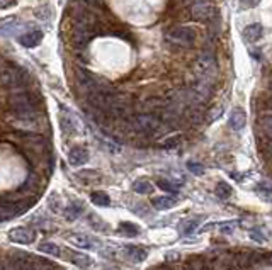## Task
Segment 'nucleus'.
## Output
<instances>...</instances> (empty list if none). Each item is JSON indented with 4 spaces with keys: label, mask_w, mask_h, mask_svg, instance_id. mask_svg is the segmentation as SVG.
I'll use <instances>...</instances> for the list:
<instances>
[{
    "label": "nucleus",
    "mask_w": 272,
    "mask_h": 270,
    "mask_svg": "<svg viewBox=\"0 0 272 270\" xmlns=\"http://www.w3.org/2000/svg\"><path fill=\"white\" fill-rule=\"evenodd\" d=\"M196 29L191 26H175L167 32L165 39L174 46L180 48H191L196 41Z\"/></svg>",
    "instance_id": "1"
},
{
    "label": "nucleus",
    "mask_w": 272,
    "mask_h": 270,
    "mask_svg": "<svg viewBox=\"0 0 272 270\" xmlns=\"http://www.w3.org/2000/svg\"><path fill=\"white\" fill-rule=\"evenodd\" d=\"M75 80H77V84L80 85V89L87 95L99 92V90H111V85H107L106 82L99 80V78H96L92 73H89L87 70H84V68L75 70Z\"/></svg>",
    "instance_id": "2"
},
{
    "label": "nucleus",
    "mask_w": 272,
    "mask_h": 270,
    "mask_svg": "<svg viewBox=\"0 0 272 270\" xmlns=\"http://www.w3.org/2000/svg\"><path fill=\"white\" fill-rule=\"evenodd\" d=\"M194 72L201 77H214L218 72V61L216 56L211 49H204L203 53H199V56L196 58L194 61Z\"/></svg>",
    "instance_id": "3"
},
{
    "label": "nucleus",
    "mask_w": 272,
    "mask_h": 270,
    "mask_svg": "<svg viewBox=\"0 0 272 270\" xmlns=\"http://www.w3.org/2000/svg\"><path fill=\"white\" fill-rule=\"evenodd\" d=\"M131 126L135 128L136 131L143 133V135H153L162 128V119L158 116H153V114H136L133 119H131Z\"/></svg>",
    "instance_id": "4"
},
{
    "label": "nucleus",
    "mask_w": 272,
    "mask_h": 270,
    "mask_svg": "<svg viewBox=\"0 0 272 270\" xmlns=\"http://www.w3.org/2000/svg\"><path fill=\"white\" fill-rule=\"evenodd\" d=\"M10 107L17 112L19 116H32L34 114V109H36V102L34 99L31 97L29 94L26 92H17L10 97Z\"/></svg>",
    "instance_id": "5"
},
{
    "label": "nucleus",
    "mask_w": 272,
    "mask_h": 270,
    "mask_svg": "<svg viewBox=\"0 0 272 270\" xmlns=\"http://www.w3.org/2000/svg\"><path fill=\"white\" fill-rule=\"evenodd\" d=\"M26 75L15 65H5L0 68V84L5 87H19L24 84Z\"/></svg>",
    "instance_id": "6"
},
{
    "label": "nucleus",
    "mask_w": 272,
    "mask_h": 270,
    "mask_svg": "<svg viewBox=\"0 0 272 270\" xmlns=\"http://www.w3.org/2000/svg\"><path fill=\"white\" fill-rule=\"evenodd\" d=\"M27 201L19 202H0V221H9L14 219L15 216H20L24 211H27Z\"/></svg>",
    "instance_id": "7"
},
{
    "label": "nucleus",
    "mask_w": 272,
    "mask_h": 270,
    "mask_svg": "<svg viewBox=\"0 0 272 270\" xmlns=\"http://www.w3.org/2000/svg\"><path fill=\"white\" fill-rule=\"evenodd\" d=\"M94 36V29L82 26V24H73V31H72V41L73 46L77 48H85L89 44V41Z\"/></svg>",
    "instance_id": "8"
},
{
    "label": "nucleus",
    "mask_w": 272,
    "mask_h": 270,
    "mask_svg": "<svg viewBox=\"0 0 272 270\" xmlns=\"http://www.w3.org/2000/svg\"><path fill=\"white\" fill-rule=\"evenodd\" d=\"M9 240L19 245H31L36 242V233L32 230H29V228L17 226V228H12L9 231Z\"/></svg>",
    "instance_id": "9"
},
{
    "label": "nucleus",
    "mask_w": 272,
    "mask_h": 270,
    "mask_svg": "<svg viewBox=\"0 0 272 270\" xmlns=\"http://www.w3.org/2000/svg\"><path fill=\"white\" fill-rule=\"evenodd\" d=\"M214 15V9L213 5L208 2V0H199L192 5V17L196 20H201V22H206Z\"/></svg>",
    "instance_id": "10"
},
{
    "label": "nucleus",
    "mask_w": 272,
    "mask_h": 270,
    "mask_svg": "<svg viewBox=\"0 0 272 270\" xmlns=\"http://www.w3.org/2000/svg\"><path fill=\"white\" fill-rule=\"evenodd\" d=\"M89 160V151L84 146H75L70 149L68 153V163L72 167H80V165H85Z\"/></svg>",
    "instance_id": "11"
},
{
    "label": "nucleus",
    "mask_w": 272,
    "mask_h": 270,
    "mask_svg": "<svg viewBox=\"0 0 272 270\" xmlns=\"http://www.w3.org/2000/svg\"><path fill=\"white\" fill-rule=\"evenodd\" d=\"M43 31H39V29H34V31H29L26 32V34L19 36V43L22 44L24 48H36L38 44L43 41Z\"/></svg>",
    "instance_id": "12"
},
{
    "label": "nucleus",
    "mask_w": 272,
    "mask_h": 270,
    "mask_svg": "<svg viewBox=\"0 0 272 270\" xmlns=\"http://www.w3.org/2000/svg\"><path fill=\"white\" fill-rule=\"evenodd\" d=\"M68 242L73 245V247H78V248H84V250H92L96 248L97 242H94L90 236H85V235H73L68 238Z\"/></svg>",
    "instance_id": "13"
},
{
    "label": "nucleus",
    "mask_w": 272,
    "mask_h": 270,
    "mask_svg": "<svg viewBox=\"0 0 272 270\" xmlns=\"http://www.w3.org/2000/svg\"><path fill=\"white\" fill-rule=\"evenodd\" d=\"M247 124V114L243 112L242 109H237L232 112V116H230V128H232L233 131H242L243 128H245Z\"/></svg>",
    "instance_id": "14"
},
{
    "label": "nucleus",
    "mask_w": 272,
    "mask_h": 270,
    "mask_svg": "<svg viewBox=\"0 0 272 270\" xmlns=\"http://www.w3.org/2000/svg\"><path fill=\"white\" fill-rule=\"evenodd\" d=\"M151 204H153L155 209L165 211V209H170V207H174L177 204V199L172 197V196H158V197L151 199Z\"/></svg>",
    "instance_id": "15"
},
{
    "label": "nucleus",
    "mask_w": 272,
    "mask_h": 270,
    "mask_svg": "<svg viewBox=\"0 0 272 270\" xmlns=\"http://www.w3.org/2000/svg\"><path fill=\"white\" fill-rule=\"evenodd\" d=\"M187 118L192 124H199L204 121V111L201 107V102H194L187 109Z\"/></svg>",
    "instance_id": "16"
},
{
    "label": "nucleus",
    "mask_w": 272,
    "mask_h": 270,
    "mask_svg": "<svg viewBox=\"0 0 272 270\" xmlns=\"http://www.w3.org/2000/svg\"><path fill=\"white\" fill-rule=\"evenodd\" d=\"M125 255L131 262H136V264H138V262L146 260L148 252L145 250V248H141V247H128L126 250H125Z\"/></svg>",
    "instance_id": "17"
},
{
    "label": "nucleus",
    "mask_w": 272,
    "mask_h": 270,
    "mask_svg": "<svg viewBox=\"0 0 272 270\" xmlns=\"http://www.w3.org/2000/svg\"><path fill=\"white\" fill-rule=\"evenodd\" d=\"M264 29H262V24H250V26L245 27V31H243V36H245L247 41H250V43H255V41L261 39Z\"/></svg>",
    "instance_id": "18"
},
{
    "label": "nucleus",
    "mask_w": 272,
    "mask_h": 270,
    "mask_svg": "<svg viewBox=\"0 0 272 270\" xmlns=\"http://www.w3.org/2000/svg\"><path fill=\"white\" fill-rule=\"evenodd\" d=\"M19 27H20L19 19H15V17L7 19V20H3V22H0V34H2V36H12Z\"/></svg>",
    "instance_id": "19"
},
{
    "label": "nucleus",
    "mask_w": 272,
    "mask_h": 270,
    "mask_svg": "<svg viewBox=\"0 0 272 270\" xmlns=\"http://www.w3.org/2000/svg\"><path fill=\"white\" fill-rule=\"evenodd\" d=\"M82 213H84V204L82 202H72L68 207H67V211H65V216H67V219L68 221H75V219L80 216Z\"/></svg>",
    "instance_id": "20"
},
{
    "label": "nucleus",
    "mask_w": 272,
    "mask_h": 270,
    "mask_svg": "<svg viewBox=\"0 0 272 270\" xmlns=\"http://www.w3.org/2000/svg\"><path fill=\"white\" fill-rule=\"evenodd\" d=\"M197 226H199V219H182L177 228L182 235H191L194 233Z\"/></svg>",
    "instance_id": "21"
},
{
    "label": "nucleus",
    "mask_w": 272,
    "mask_h": 270,
    "mask_svg": "<svg viewBox=\"0 0 272 270\" xmlns=\"http://www.w3.org/2000/svg\"><path fill=\"white\" fill-rule=\"evenodd\" d=\"M168 99H162V97H150L148 101H145L143 107L145 109H160V107H165L168 106Z\"/></svg>",
    "instance_id": "22"
},
{
    "label": "nucleus",
    "mask_w": 272,
    "mask_h": 270,
    "mask_svg": "<svg viewBox=\"0 0 272 270\" xmlns=\"http://www.w3.org/2000/svg\"><path fill=\"white\" fill-rule=\"evenodd\" d=\"M90 201L99 207H107L111 204V199L106 192H92L90 194Z\"/></svg>",
    "instance_id": "23"
},
{
    "label": "nucleus",
    "mask_w": 272,
    "mask_h": 270,
    "mask_svg": "<svg viewBox=\"0 0 272 270\" xmlns=\"http://www.w3.org/2000/svg\"><path fill=\"white\" fill-rule=\"evenodd\" d=\"M133 190L136 194H151L153 192V185L148 180H136L133 184Z\"/></svg>",
    "instance_id": "24"
},
{
    "label": "nucleus",
    "mask_w": 272,
    "mask_h": 270,
    "mask_svg": "<svg viewBox=\"0 0 272 270\" xmlns=\"http://www.w3.org/2000/svg\"><path fill=\"white\" fill-rule=\"evenodd\" d=\"M257 194L259 197H262L264 201H272V185L267 184V182H262V184L257 185Z\"/></svg>",
    "instance_id": "25"
},
{
    "label": "nucleus",
    "mask_w": 272,
    "mask_h": 270,
    "mask_svg": "<svg viewBox=\"0 0 272 270\" xmlns=\"http://www.w3.org/2000/svg\"><path fill=\"white\" fill-rule=\"evenodd\" d=\"M38 248H39V252L48 253V255H51V257H58L60 255V248H58V245H56V243L43 242Z\"/></svg>",
    "instance_id": "26"
},
{
    "label": "nucleus",
    "mask_w": 272,
    "mask_h": 270,
    "mask_svg": "<svg viewBox=\"0 0 272 270\" xmlns=\"http://www.w3.org/2000/svg\"><path fill=\"white\" fill-rule=\"evenodd\" d=\"M119 233L133 238V236L139 233V230H138V226H135V224H131V223H121L119 224Z\"/></svg>",
    "instance_id": "27"
},
{
    "label": "nucleus",
    "mask_w": 272,
    "mask_h": 270,
    "mask_svg": "<svg viewBox=\"0 0 272 270\" xmlns=\"http://www.w3.org/2000/svg\"><path fill=\"white\" fill-rule=\"evenodd\" d=\"M261 126H262L264 133L272 138V111L266 112V114H264L262 118H261Z\"/></svg>",
    "instance_id": "28"
},
{
    "label": "nucleus",
    "mask_w": 272,
    "mask_h": 270,
    "mask_svg": "<svg viewBox=\"0 0 272 270\" xmlns=\"http://www.w3.org/2000/svg\"><path fill=\"white\" fill-rule=\"evenodd\" d=\"M72 262L77 267H90V265H92V259L87 255H80V253H73Z\"/></svg>",
    "instance_id": "29"
},
{
    "label": "nucleus",
    "mask_w": 272,
    "mask_h": 270,
    "mask_svg": "<svg viewBox=\"0 0 272 270\" xmlns=\"http://www.w3.org/2000/svg\"><path fill=\"white\" fill-rule=\"evenodd\" d=\"M216 196L221 199H228L232 196V187L228 184H225V182H220V184L216 185Z\"/></svg>",
    "instance_id": "30"
},
{
    "label": "nucleus",
    "mask_w": 272,
    "mask_h": 270,
    "mask_svg": "<svg viewBox=\"0 0 272 270\" xmlns=\"http://www.w3.org/2000/svg\"><path fill=\"white\" fill-rule=\"evenodd\" d=\"M223 114V107H220V106H216L214 109L211 111H208V116H206V121L208 123H213V121H216L220 116Z\"/></svg>",
    "instance_id": "31"
},
{
    "label": "nucleus",
    "mask_w": 272,
    "mask_h": 270,
    "mask_svg": "<svg viewBox=\"0 0 272 270\" xmlns=\"http://www.w3.org/2000/svg\"><path fill=\"white\" fill-rule=\"evenodd\" d=\"M158 187L165 192H172V194H177V185L172 184L170 180H158Z\"/></svg>",
    "instance_id": "32"
},
{
    "label": "nucleus",
    "mask_w": 272,
    "mask_h": 270,
    "mask_svg": "<svg viewBox=\"0 0 272 270\" xmlns=\"http://www.w3.org/2000/svg\"><path fill=\"white\" fill-rule=\"evenodd\" d=\"M187 168H189V172H192L194 175H203V173H204V167H203V165L194 163V161H189Z\"/></svg>",
    "instance_id": "33"
},
{
    "label": "nucleus",
    "mask_w": 272,
    "mask_h": 270,
    "mask_svg": "<svg viewBox=\"0 0 272 270\" xmlns=\"http://www.w3.org/2000/svg\"><path fill=\"white\" fill-rule=\"evenodd\" d=\"M261 233V230H252V233H250V236L255 240V242H259V243H262V242H266L267 240V236H264V235H259Z\"/></svg>",
    "instance_id": "34"
},
{
    "label": "nucleus",
    "mask_w": 272,
    "mask_h": 270,
    "mask_svg": "<svg viewBox=\"0 0 272 270\" xmlns=\"http://www.w3.org/2000/svg\"><path fill=\"white\" fill-rule=\"evenodd\" d=\"M179 138H172V139H168V141H165V143H162V146L163 148H174V146H177L179 144Z\"/></svg>",
    "instance_id": "35"
},
{
    "label": "nucleus",
    "mask_w": 272,
    "mask_h": 270,
    "mask_svg": "<svg viewBox=\"0 0 272 270\" xmlns=\"http://www.w3.org/2000/svg\"><path fill=\"white\" fill-rule=\"evenodd\" d=\"M82 3H85V5L89 7H101L102 5V0H80Z\"/></svg>",
    "instance_id": "36"
},
{
    "label": "nucleus",
    "mask_w": 272,
    "mask_h": 270,
    "mask_svg": "<svg viewBox=\"0 0 272 270\" xmlns=\"http://www.w3.org/2000/svg\"><path fill=\"white\" fill-rule=\"evenodd\" d=\"M15 3V0H0V9H9Z\"/></svg>",
    "instance_id": "37"
},
{
    "label": "nucleus",
    "mask_w": 272,
    "mask_h": 270,
    "mask_svg": "<svg viewBox=\"0 0 272 270\" xmlns=\"http://www.w3.org/2000/svg\"><path fill=\"white\" fill-rule=\"evenodd\" d=\"M233 224H223V226H221V231H225V233H232V231H233Z\"/></svg>",
    "instance_id": "38"
},
{
    "label": "nucleus",
    "mask_w": 272,
    "mask_h": 270,
    "mask_svg": "<svg viewBox=\"0 0 272 270\" xmlns=\"http://www.w3.org/2000/svg\"><path fill=\"white\" fill-rule=\"evenodd\" d=\"M259 2H261V0H245V3H247V5H250V7L259 5Z\"/></svg>",
    "instance_id": "39"
},
{
    "label": "nucleus",
    "mask_w": 272,
    "mask_h": 270,
    "mask_svg": "<svg viewBox=\"0 0 272 270\" xmlns=\"http://www.w3.org/2000/svg\"><path fill=\"white\" fill-rule=\"evenodd\" d=\"M267 155H269V158H271V161H272V141H271L269 146H267Z\"/></svg>",
    "instance_id": "40"
},
{
    "label": "nucleus",
    "mask_w": 272,
    "mask_h": 270,
    "mask_svg": "<svg viewBox=\"0 0 272 270\" xmlns=\"http://www.w3.org/2000/svg\"><path fill=\"white\" fill-rule=\"evenodd\" d=\"M269 106H271V109H272V87H271V101H269Z\"/></svg>",
    "instance_id": "41"
}]
</instances>
